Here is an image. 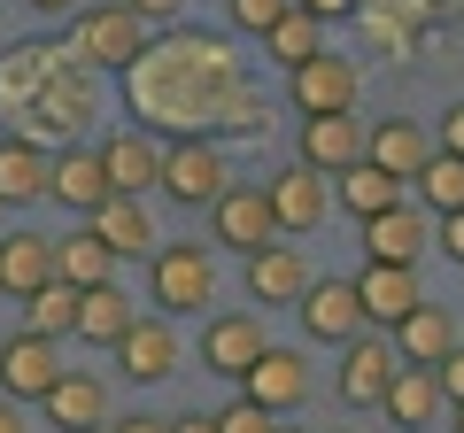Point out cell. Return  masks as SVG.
Masks as SVG:
<instances>
[{
	"instance_id": "44dd1931",
	"label": "cell",
	"mask_w": 464,
	"mask_h": 433,
	"mask_svg": "<svg viewBox=\"0 0 464 433\" xmlns=\"http://www.w3.org/2000/svg\"><path fill=\"white\" fill-rule=\"evenodd\" d=\"M356 302H364V325H395V317L418 302V264H364Z\"/></svg>"
},
{
	"instance_id": "d6a6232c",
	"label": "cell",
	"mask_w": 464,
	"mask_h": 433,
	"mask_svg": "<svg viewBox=\"0 0 464 433\" xmlns=\"http://www.w3.org/2000/svg\"><path fill=\"white\" fill-rule=\"evenodd\" d=\"M271 426H279V418H271V410H264V402H248V395L232 402V410H225V418H217V433H271Z\"/></svg>"
},
{
	"instance_id": "ab89813d",
	"label": "cell",
	"mask_w": 464,
	"mask_h": 433,
	"mask_svg": "<svg viewBox=\"0 0 464 433\" xmlns=\"http://www.w3.org/2000/svg\"><path fill=\"white\" fill-rule=\"evenodd\" d=\"M295 8H310L317 24H325V16H348V0H295Z\"/></svg>"
},
{
	"instance_id": "30bf717a",
	"label": "cell",
	"mask_w": 464,
	"mask_h": 433,
	"mask_svg": "<svg viewBox=\"0 0 464 433\" xmlns=\"http://www.w3.org/2000/svg\"><path fill=\"white\" fill-rule=\"evenodd\" d=\"M395 341H380V333H348L341 341V402H356V410H364V402H380V387L395 380Z\"/></svg>"
},
{
	"instance_id": "83f0119b",
	"label": "cell",
	"mask_w": 464,
	"mask_h": 433,
	"mask_svg": "<svg viewBox=\"0 0 464 433\" xmlns=\"http://www.w3.org/2000/svg\"><path fill=\"white\" fill-rule=\"evenodd\" d=\"M264 47H271V54H279V63H286V70H295V63H310V54H317V47H325V24H317V16H310V8H295V0H286L279 16H271V24H264Z\"/></svg>"
},
{
	"instance_id": "7402d4cb",
	"label": "cell",
	"mask_w": 464,
	"mask_h": 433,
	"mask_svg": "<svg viewBox=\"0 0 464 433\" xmlns=\"http://www.w3.org/2000/svg\"><path fill=\"white\" fill-rule=\"evenodd\" d=\"M302 286H310V264H302L286 240H264V248L248 255V294L256 302H295Z\"/></svg>"
},
{
	"instance_id": "8992f818",
	"label": "cell",
	"mask_w": 464,
	"mask_h": 433,
	"mask_svg": "<svg viewBox=\"0 0 464 433\" xmlns=\"http://www.w3.org/2000/svg\"><path fill=\"white\" fill-rule=\"evenodd\" d=\"M295 310H302V333H310V341H333V349H341L348 333H364L356 279H310V286L295 294Z\"/></svg>"
},
{
	"instance_id": "f35d334b",
	"label": "cell",
	"mask_w": 464,
	"mask_h": 433,
	"mask_svg": "<svg viewBox=\"0 0 464 433\" xmlns=\"http://www.w3.org/2000/svg\"><path fill=\"white\" fill-rule=\"evenodd\" d=\"M109 433H170V418H116Z\"/></svg>"
},
{
	"instance_id": "bcb514c9",
	"label": "cell",
	"mask_w": 464,
	"mask_h": 433,
	"mask_svg": "<svg viewBox=\"0 0 464 433\" xmlns=\"http://www.w3.org/2000/svg\"><path fill=\"white\" fill-rule=\"evenodd\" d=\"M0 209H8V201H0Z\"/></svg>"
},
{
	"instance_id": "7c38bea8",
	"label": "cell",
	"mask_w": 464,
	"mask_h": 433,
	"mask_svg": "<svg viewBox=\"0 0 464 433\" xmlns=\"http://www.w3.org/2000/svg\"><path fill=\"white\" fill-rule=\"evenodd\" d=\"M364 248H372V264H418L433 248V225L411 201H387L380 216H364Z\"/></svg>"
},
{
	"instance_id": "9c48e42d",
	"label": "cell",
	"mask_w": 464,
	"mask_h": 433,
	"mask_svg": "<svg viewBox=\"0 0 464 433\" xmlns=\"http://www.w3.org/2000/svg\"><path fill=\"white\" fill-rule=\"evenodd\" d=\"M116 356H124V380L155 387L179 371V333H170V317H132L124 333H116Z\"/></svg>"
},
{
	"instance_id": "d4e9b609",
	"label": "cell",
	"mask_w": 464,
	"mask_h": 433,
	"mask_svg": "<svg viewBox=\"0 0 464 433\" xmlns=\"http://www.w3.org/2000/svg\"><path fill=\"white\" fill-rule=\"evenodd\" d=\"M132 317H140V310H132V294H124L116 279H101V286H78V333H85V341L116 349V333H124Z\"/></svg>"
},
{
	"instance_id": "1f68e13d",
	"label": "cell",
	"mask_w": 464,
	"mask_h": 433,
	"mask_svg": "<svg viewBox=\"0 0 464 433\" xmlns=\"http://www.w3.org/2000/svg\"><path fill=\"white\" fill-rule=\"evenodd\" d=\"M433 387H441V402H464V341H449L433 356Z\"/></svg>"
},
{
	"instance_id": "836d02e7",
	"label": "cell",
	"mask_w": 464,
	"mask_h": 433,
	"mask_svg": "<svg viewBox=\"0 0 464 433\" xmlns=\"http://www.w3.org/2000/svg\"><path fill=\"white\" fill-rule=\"evenodd\" d=\"M225 8H232V24H240V32H264V24L279 16L286 0H225Z\"/></svg>"
},
{
	"instance_id": "52a82bcc",
	"label": "cell",
	"mask_w": 464,
	"mask_h": 433,
	"mask_svg": "<svg viewBox=\"0 0 464 433\" xmlns=\"http://www.w3.org/2000/svg\"><path fill=\"white\" fill-rule=\"evenodd\" d=\"M54 341L47 333H32V325H24V333H8L0 341V395H16V402H39L54 387Z\"/></svg>"
},
{
	"instance_id": "484cf974",
	"label": "cell",
	"mask_w": 464,
	"mask_h": 433,
	"mask_svg": "<svg viewBox=\"0 0 464 433\" xmlns=\"http://www.w3.org/2000/svg\"><path fill=\"white\" fill-rule=\"evenodd\" d=\"M54 279H70V286H101V279H116V255H109V240H101L93 225L63 233V240H54Z\"/></svg>"
},
{
	"instance_id": "8fae6325",
	"label": "cell",
	"mask_w": 464,
	"mask_h": 433,
	"mask_svg": "<svg viewBox=\"0 0 464 433\" xmlns=\"http://www.w3.org/2000/svg\"><path fill=\"white\" fill-rule=\"evenodd\" d=\"M256 349H264V325H256L248 310H217L209 325H201V364H209L217 380H240V371L256 364Z\"/></svg>"
},
{
	"instance_id": "ee69618b",
	"label": "cell",
	"mask_w": 464,
	"mask_h": 433,
	"mask_svg": "<svg viewBox=\"0 0 464 433\" xmlns=\"http://www.w3.org/2000/svg\"><path fill=\"white\" fill-rule=\"evenodd\" d=\"M271 433H302V426H271Z\"/></svg>"
},
{
	"instance_id": "4dcf8cb0",
	"label": "cell",
	"mask_w": 464,
	"mask_h": 433,
	"mask_svg": "<svg viewBox=\"0 0 464 433\" xmlns=\"http://www.w3.org/2000/svg\"><path fill=\"white\" fill-rule=\"evenodd\" d=\"M418 201H426V209L433 216H441V209H464V155H449V148H433L426 155V163H418Z\"/></svg>"
},
{
	"instance_id": "4316f807",
	"label": "cell",
	"mask_w": 464,
	"mask_h": 433,
	"mask_svg": "<svg viewBox=\"0 0 464 433\" xmlns=\"http://www.w3.org/2000/svg\"><path fill=\"white\" fill-rule=\"evenodd\" d=\"M155 163H163V155H155L140 132H124V140H109V148H101L109 194H148V186H155Z\"/></svg>"
},
{
	"instance_id": "d6986e66",
	"label": "cell",
	"mask_w": 464,
	"mask_h": 433,
	"mask_svg": "<svg viewBox=\"0 0 464 433\" xmlns=\"http://www.w3.org/2000/svg\"><path fill=\"white\" fill-rule=\"evenodd\" d=\"M109 194V170H101V148H63L47 163V201H63V209H93V201Z\"/></svg>"
},
{
	"instance_id": "ac0fdd59",
	"label": "cell",
	"mask_w": 464,
	"mask_h": 433,
	"mask_svg": "<svg viewBox=\"0 0 464 433\" xmlns=\"http://www.w3.org/2000/svg\"><path fill=\"white\" fill-rule=\"evenodd\" d=\"M380 410L395 418L402 433L433 426V418H441V387H433V364H395V380L380 387Z\"/></svg>"
},
{
	"instance_id": "5bb4252c",
	"label": "cell",
	"mask_w": 464,
	"mask_h": 433,
	"mask_svg": "<svg viewBox=\"0 0 464 433\" xmlns=\"http://www.w3.org/2000/svg\"><path fill=\"white\" fill-rule=\"evenodd\" d=\"M85 225L109 240V255H148L155 248V216H148L140 194H101L93 209H85Z\"/></svg>"
},
{
	"instance_id": "8d00e7d4",
	"label": "cell",
	"mask_w": 464,
	"mask_h": 433,
	"mask_svg": "<svg viewBox=\"0 0 464 433\" xmlns=\"http://www.w3.org/2000/svg\"><path fill=\"white\" fill-rule=\"evenodd\" d=\"M124 8H132V16H155V24H170L186 8V0H124Z\"/></svg>"
},
{
	"instance_id": "ba28073f",
	"label": "cell",
	"mask_w": 464,
	"mask_h": 433,
	"mask_svg": "<svg viewBox=\"0 0 464 433\" xmlns=\"http://www.w3.org/2000/svg\"><path fill=\"white\" fill-rule=\"evenodd\" d=\"M295 109L302 117L356 109V63H348V54H325V47H317L310 63H295Z\"/></svg>"
},
{
	"instance_id": "4fadbf2b",
	"label": "cell",
	"mask_w": 464,
	"mask_h": 433,
	"mask_svg": "<svg viewBox=\"0 0 464 433\" xmlns=\"http://www.w3.org/2000/svg\"><path fill=\"white\" fill-rule=\"evenodd\" d=\"M264 194H271V216H279V233H317V225H325V170L286 163L279 178L264 186Z\"/></svg>"
},
{
	"instance_id": "6da1fadb",
	"label": "cell",
	"mask_w": 464,
	"mask_h": 433,
	"mask_svg": "<svg viewBox=\"0 0 464 433\" xmlns=\"http://www.w3.org/2000/svg\"><path fill=\"white\" fill-rule=\"evenodd\" d=\"M148 286L163 317H201L217 302V271L201 240H170V248H148Z\"/></svg>"
},
{
	"instance_id": "e0dca14e",
	"label": "cell",
	"mask_w": 464,
	"mask_h": 433,
	"mask_svg": "<svg viewBox=\"0 0 464 433\" xmlns=\"http://www.w3.org/2000/svg\"><path fill=\"white\" fill-rule=\"evenodd\" d=\"M39 402H47V418H54V426H63V433L109 426V387H101L93 371H54V387H47V395H39Z\"/></svg>"
},
{
	"instance_id": "5b68a950",
	"label": "cell",
	"mask_w": 464,
	"mask_h": 433,
	"mask_svg": "<svg viewBox=\"0 0 464 433\" xmlns=\"http://www.w3.org/2000/svg\"><path fill=\"white\" fill-rule=\"evenodd\" d=\"M155 178H163V194L186 201V209H209V201L232 186V178H225V155H217L209 140H179V148L155 163Z\"/></svg>"
},
{
	"instance_id": "74e56055",
	"label": "cell",
	"mask_w": 464,
	"mask_h": 433,
	"mask_svg": "<svg viewBox=\"0 0 464 433\" xmlns=\"http://www.w3.org/2000/svg\"><path fill=\"white\" fill-rule=\"evenodd\" d=\"M0 433H32V418H24L16 395H0Z\"/></svg>"
},
{
	"instance_id": "f546056e",
	"label": "cell",
	"mask_w": 464,
	"mask_h": 433,
	"mask_svg": "<svg viewBox=\"0 0 464 433\" xmlns=\"http://www.w3.org/2000/svg\"><path fill=\"white\" fill-rule=\"evenodd\" d=\"M333 178H341V209H356V216H380L387 201H402V178H387V170L364 163V155H356L348 170H333Z\"/></svg>"
},
{
	"instance_id": "2e32d148",
	"label": "cell",
	"mask_w": 464,
	"mask_h": 433,
	"mask_svg": "<svg viewBox=\"0 0 464 433\" xmlns=\"http://www.w3.org/2000/svg\"><path fill=\"white\" fill-rule=\"evenodd\" d=\"M356 155H364V124L348 117V109H333V117H302V163L310 170H348L356 163Z\"/></svg>"
},
{
	"instance_id": "e575fe53",
	"label": "cell",
	"mask_w": 464,
	"mask_h": 433,
	"mask_svg": "<svg viewBox=\"0 0 464 433\" xmlns=\"http://www.w3.org/2000/svg\"><path fill=\"white\" fill-rule=\"evenodd\" d=\"M433 248L464 264V209H441V233H433Z\"/></svg>"
},
{
	"instance_id": "603a6c76",
	"label": "cell",
	"mask_w": 464,
	"mask_h": 433,
	"mask_svg": "<svg viewBox=\"0 0 464 433\" xmlns=\"http://www.w3.org/2000/svg\"><path fill=\"white\" fill-rule=\"evenodd\" d=\"M47 163L54 155L39 148V140H0V201H24V209H32V201H47Z\"/></svg>"
},
{
	"instance_id": "60d3db41",
	"label": "cell",
	"mask_w": 464,
	"mask_h": 433,
	"mask_svg": "<svg viewBox=\"0 0 464 433\" xmlns=\"http://www.w3.org/2000/svg\"><path fill=\"white\" fill-rule=\"evenodd\" d=\"M170 433H217V418H170Z\"/></svg>"
},
{
	"instance_id": "ffe728a7",
	"label": "cell",
	"mask_w": 464,
	"mask_h": 433,
	"mask_svg": "<svg viewBox=\"0 0 464 433\" xmlns=\"http://www.w3.org/2000/svg\"><path fill=\"white\" fill-rule=\"evenodd\" d=\"M426 155H433V140L418 132L411 117H387V124H372V132H364V163H380L387 178H402V186L418 178V163H426Z\"/></svg>"
},
{
	"instance_id": "f6af8a7d",
	"label": "cell",
	"mask_w": 464,
	"mask_h": 433,
	"mask_svg": "<svg viewBox=\"0 0 464 433\" xmlns=\"http://www.w3.org/2000/svg\"><path fill=\"white\" fill-rule=\"evenodd\" d=\"M85 433H109V426H85Z\"/></svg>"
},
{
	"instance_id": "7a4b0ae2",
	"label": "cell",
	"mask_w": 464,
	"mask_h": 433,
	"mask_svg": "<svg viewBox=\"0 0 464 433\" xmlns=\"http://www.w3.org/2000/svg\"><path fill=\"white\" fill-rule=\"evenodd\" d=\"M70 39H78V63L85 70H124L148 54V16H132L124 0H101V8H70Z\"/></svg>"
},
{
	"instance_id": "7bdbcfd3",
	"label": "cell",
	"mask_w": 464,
	"mask_h": 433,
	"mask_svg": "<svg viewBox=\"0 0 464 433\" xmlns=\"http://www.w3.org/2000/svg\"><path fill=\"white\" fill-rule=\"evenodd\" d=\"M449 433H464V402H457V426H449Z\"/></svg>"
},
{
	"instance_id": "b9f144b4",
	"label": "cell",
	"mask_w": 464,
	"mask_h": 433,
	"mask_svg": "<svg viewBox=\"0 0 464 433\" xmlns=\"http://www.w3.org/2000/svg\"><path fill=\"white\" fill-rule=\"evenodd\" d=\"M32 8H47V16H70V8H85V0H32Z\"/></svg>"
},
{
	"instance_id": "9a60e30c",
	"label": "cell",
	"mask_w": 464,
	"mask_h": 433,
	"mask_svg": "<svg viewBox=\"0 0 464 433\" xmlns=\"http://www.w3.org/2000/svg\"><path fill=\"white\" fill-rule=\"evenodd\" d=\"M387 341H395V356H402V364H433V356H441L449 341H457V317H449L441 302H426V294H418L411 310H402L395 325H387Z\"/></svg>"
},
{
	"instance_id": "d590c367",
	"label": "cell",
	"mask_w": 464,
	"mask_h": 433,
	"mask_svg": "<svg viewBox=\"0 0 464 433\" xmlns=\"http://www.w3.org/2000/svg\"><path fill=\"white\" fill-rule=\"evenodd\" d=\"M441 148H449V155H464V101L441 117Z\"/></svg>"
},
{
	"instance_id": "277c9868",
	"label": "cell",
	"mask_w": 464,
	"mask_h": 433,
	"mask_svg": "<svg viewBox=\"0 0 464 433\" xmlns=\"http://www.w3.org/2000/svg\"><path fill=\"white\" fill-rule=\"evenodd\" d=\"M209 225H217V248H232V255H256L264 240H279V216H271L264 186H225L209 201Z\"/></svg>"
},
{
	"instance_id": "f1b7e54d",
	"label": "cell",
	"mask_w": 464,
	"mask_h": 433,
	"mask_svg": "<svg viewBox=\"0 0 464 433\" xmlns=\"http://www.w3.org/2000/svg\"><path fill=\"white\" fill-rule=\"evenodd\" d=\"M24 325H32V333H47V341L78 333V286H70V279L32 286V294H24Z\"/></svg>"
},
{
	"instance_id": "3957f363",
	"label": "cell",
	"mask_w": 464,
	"mask_h": 433,
	"mask_svg": "<svg viewBox=\"0 0 464 433\" xmlns=\"http://www.w3.org/2000/svg\"><path fill=\"white\" fill-rule=\"evenodd\" d=\"M310 387H317L310 356H302V349H271V341L256 349V364L240 371V395L264 402L271 418H279V410H302V402H310Z\"/></svg>"
},
{
	"instance_id": "cb8c5ba5",
	"label": "cell",
	"mask_w": 464,
	"mask_h": 433,
	"mask_svg": "<svg viewBox=\"0 0 464 433\" xmlns=\"http://www.w3.org/2000/svg\"><path fill=\"white\" fill-rule=\"evenodd\" d=\"M54 279V240H39V233H8L0 240V294H32V286H47Z\"/></svg>"
}]
</instances>
